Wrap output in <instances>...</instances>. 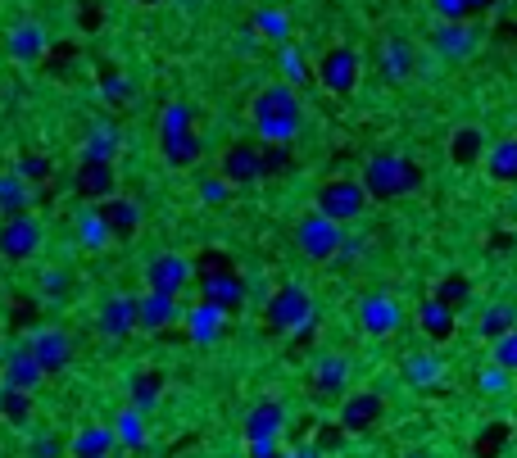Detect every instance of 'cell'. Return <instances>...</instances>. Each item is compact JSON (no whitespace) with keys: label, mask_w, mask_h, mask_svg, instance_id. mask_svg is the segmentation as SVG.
I'll return each instance as SVG.
<instances>
[{"label":"cell","mask_w":517,"mask_h":458,"mask_svg":"<svg viewBox=\"0 0 517 458\" xmlns=\"http://www.w3.org/2000/svg\"><path fill=\"white\" fill-rule=\"evenodd\" d=\"M46 46L50 41H46V28H41V23H14L10 28V55L23 59V64H28V59L37 64V59L46 55Z\"/></svg>","instance_id":"25"},{"label":"cell","mask_w":517,"mask_h":458,"mask_svg":"<svg viewBox=\"0 0 517 458\" xmlns=\"http://www.w3.org/2000/svg\"><path fill=\"white\" fill-rule=\"evenodd\" d=\"M481 46V32L472 28V23H440L436 32H431V50H436L440 59H472Z\"/></svg>","instance_id":"16"},{"label":"cell","mask_w":517,"mask_h":458,"mask_svg":"<svg viewBox=\"0 0 517 458\" xmlns=\"http://www.w3.org/2000/svg\"><path fill=\"white\" fill-rule=\"evenodd\" d=\"M223 182L227 186L264 182V146H254V141H232L227 155H223Z\"/></svg>","instance_id":"11"},{"label":"cell","mask_w":517,"mask_h":458,"mask_svg":"<svg viewBox=\"0 0 517 458\" xmlns=\"http://www.w3.org/2000/svg\"><path fill=\"white\" fill-rule=\"evenodd\" d=\"M504 449H508V422H490V427L477 436L472 454H477V458H499Z\"/></svg>","instance_id":"39"},{"label":"cell","mask_w":517,"mask_h":458,"mask_svg":"<svg viewBox=\"0 0 517 458\" xmlns=\"http://www.w3.org/2000/svg\"><path fill=\"white\" fill-rule=\"evenodd\" d=\"M359 182L368 186L372 200H381V205H391V200H404V195H413L422 186V168L413 164L409 155H372L368 164H363Z\"/></svg>","instance_id":"2"},{"label":"cell","mask_w":517,"mask_h":458,"mask_svg":"<svg viewBox=\"0 0 517 458\" xmlns=\"http://www.w3.org/2000/svg\"><path fill=\"white\" fill-rule=\"evenodd\" d=\"M177 322V300L173 295H155L146 291L141 295V332H164Z\"/></svg>","instance_id":"27"},{"label":"cell","mask_w":517,"mask_h":458,"mask_svg":"<svg viewBox=\"0 0 517 458\" xmlns=\"http://www.w3.org/2000/svg\"><path fill=\"white\" fill-rule=\"evenodd\" d=\"M368 186L359 182V177H327V182L318 186V214H327V218H336V223H354V218L368 209Z\"/></svg>","instance_id":"5"},{"label":"cell","mask_w":517,"mask_h":458,"mask_svg":"<svg viewBox=\"0 0 517 458\" xmlns=\"http://www.w3.org/2000/svg\"><path fill=\"white\" fill-rule=\"evenodd\" d=\"M196 286H200V300L214 304V309H223V313H236L245 304V277L241 273H218V277L196 282Z\"/></svg>","instance_id":"19"},{"label":"cell","mask_w":517,"mask_h":458,"mask_svg":"<svg viewBox=\"0 0 517 458\" xmlns=\"http://www.w3.org/2000/svg\"><path fill=\"white\" fill-rule=\"evenodd\" d=\"M186 132H196V109L191 105H168L164 109V123H159V141H168V137H186Z\"/></svg>","instance_id":"35"},{"label":"cell","mask_w":517,"mask_h":458,"mask_svg":"<svg viewBox=\"0 0 517 458\" xmlns=\"http://www.w3.org/2000/svg\"><path fill=\"white\" fill-rule=\"evenodd\" d=\"M345 381H350V359L345 354H318L313 359V395H322V400H345Z\"/></svg>","instance_id":"17"},{"label":"cell","mask_w":517,"mask_h":458,"mask_svg":"<svg viewBox=\"0 0 517 458\" xmlns=\"http://www.w3.org/2000/svg\"><path fill=\"white\" fill-rule=\"evenodd\" d=\"M46 173H50V159H41V155H23L19 159V177H28V182H41Z\"/></svg>","instance_id":"48"},{"label":"cell","mask_w":517,"mask_h":458,"mask_svg":"<svg viewBox=\"0 0 517 458\" xmlns=\"http://www.w3.org/2000/svg\"><path fill=\"white\" fill-rule=\"evenodd\" d=\"M73 191H78L82 200H91V205H105V200H114V195H118L114 164H105V159H82L78 173H73Z\"/></svg>","instance_id":"12"},{"label":"cell","mask_w":517,"mask_h":458,"mask_svg":"<svg viewBox=\"0 0 517 458\" xmlns=\"http://www.w3.org/2000/svg\"><path fill=\"white\" fill-rule=\"evenodd\" d=\"M191 264H196V282H209V277H218V273H236L227 250H200Z\"/></svg>","instance_id":"38"},{"label":"cell","mask_w":517,"mask_h":458,"mask_svg":"<svg viewBox=\"0 0 517 458\" xmlns=\"http://www.w3.org/2000/svg\"><path fill=\"white\" fill-rule=\"evenodd\" d=\"M250 118H254L259 137H264L268 146H291L300 123H304V105H300L291 82H268V87L254 91Z\"/></svg>","instance_id":"1"},{"label":"cell","mask_w":517,"mask_h":458,"mask_svg":"<svg viewBox=\"0 0 517 458\" xmlns=\"http://www.w3.org/2000/svg\"><path fill=\"white\" fill-rule=\"evenodd\" d=\"M295 245H300L304 259H313V264H327V259H336V254L345 250V232H341V223H336V218L309 209V214L295 223Z\"/></svg>","instance_id":"4"},{"label":"cell","mask_w":517,"mask_h":458,"mask_svg":"<svg viewBox=\"0 0 517 458\" xmlns=\"http://www.w3.org/2000/svg\"><path fill=\"white\" fill-rule=\"evenodd\" d=\"M82 159H105V164H114V132H91Z\"/></svg>","instance_id":"43"},{"label":"cell","mask_w":517,"mask_h":458,"mask_svg":"<svg viewBox=\"0 0 517 458\" xmlns=\"http://www.w3.org/2000/svg\"><path fill=\"white\" fill-rule=\"evenodd\" d=\"M345 436H350V431H345L341 422H327V427H318V440H313V445H318L322 454H327V449H341Z\"/></svg>","instance_id":"47"},{"label":"cell","mask_w":517,"mask_h":458,"mask_svg":"<svg viewBox=\"0 0 517 458\" xmlns=\"http://www.w3.org/2000/svg\"><path fill=\"white\" fill-rule=\"evenodd\" d=\"M100 218L109 223V232H114V241H127V236H137L141 227V205L137 200H127V195H114V200H105V205H96Z\"/></svg>","instance_id":"20"},{"label":"cell","mask_w":517,"mask_h":458,"mask_svg":"<svg viewBox=\"0 0 517 458\" xmlns=\"http://www.w3.org/2000/svg\"><path fill=\"white\" fill-rule=\"evenodd\" d=\"M200 195H205L209 205H223V200H227V182H205V186H200Z\"/></svg>","instance_id":"51"},{"label":"cell","mask_w":517,"mask_h":458,"mask_svg":"<svg viewBox=\"0 0 517 458\" xmlns=\"http://www.w3.org/2000/svg\"><path fill=\"white\" fill-rule=\"evenodd\" d=\"M32 458H64V440L55 436V431H46V436H37L32 440V449H28Z\"/></svg>","instance_id":"46"},{"label":"cell","mask_w":517,"mask_h":458,"mask_svg":"<svg viewBox=\"0 0 517 458\" xmlns=\"http://www.w3.org/2000/svg\"><path fill=\"white\" fill-rule=\"evenodd\" d=\"M454 318H459V313L449 309V304H440L436 295H427V300L418 304V327L431 341H449V336H454Z\"/></svg>","instance_id":"23"},{"label":"cell","mask_w":517,"mask_h":458,"mask_svg":"<svg viewBox=\"0 0 517 458\" xmlns=\"http://www.w3.org/2000/svg\"><path fill=\"white\" fill-rule=\"evenodd\" d=\"M440 372H445V368H440L436 354H409V359H404V381H409V386H418V390L436 386Z\"/></svg>","instance_id":"32"},{"label":"cell","mask_w":517,"mask_h":458,"mask_svg":"<svg viewBox=\"0 0 517 458\" xmlns=\"http://www.w3.org/2000/svg\"><path fill=\"white\" fill-rule=\"evenodd\" d=\"M41 295H46V300H64V295H69V286H73V277L64 273V268H50V273H41Z\"/></svg>","instance_id":"42"},{"label":"cell","mask_w":517,"mask_h":458,"mask_svg":"<svg viewBox=\"0 0 517 458\" xmlns=\"http://www.w3.org/2000/svg\"><path fill=\"white\" fill-rule=\"evenodd\" d=\"M486 150H490V141L481 137V127H459V132L449 137V159H454L459 168L486 164Z\"/></svg>","instance_id":"22"},{"label":"cell","mask_w":517,"mask_h":458,"mask_svg":"<svg viewBox=\"0 0 517 458\" xmlns=\"http://www.w3.org/2000/svg\"><path fill=\"white\" fill-rule=\"evenodd\" d=\"M137 5H146V10H155V5H164V0H137Z\"/></svg>","instance_id":"56"},{"label":"cell","mask_w":517,"mask_h":458,"mask_svg":"<svg viewBox=\"0 0 517 458\" xmlns=\"http://www.w3.org/2000/svg\"><path fill=\"white\" fill-rule=\"evenodd\" d=\"M28 350H32V359L41 363V372L55 377V372H64L73 363V336L69 332H37L28 341Z\"/></svg>","instance_id":"18"},{"label":"cell","mask_w":517,"mask_h":458,"mask_svg":"<svg viewBox=\"0 0 517 458\" xmlns=\"http://www.w3.org/2000/svg\"><path fill=\"white\" fill-rule=\"evenodd\" d=\"M513 327H517V309H513V304H486V309H481L477 332L486 336L490 345H495V341H504V336L513 332Z\"/></svg>","instance_id":"30"},{"label":"cell","mask_w":517,"mask_h":458,"mask_svg":"<svg viewBox=\"0 0 517 458\" xmlns=\"http://www.w3.org/2000/svg\"><path fill=\"white\" fill-rule=\"evenodd\" d=\"M431 295H436L440 304H449V309L459 313L463 304L472 300V282H468V277H463V273H445V277H440V282H436V291H431Z\"/></svg>","instance_id":"33"},{"label":"cell","mask_w":517,"mask_h":458,"mask_svg":"<svg viewBox=\"0 0 517 458\" xmlns=\"http://www.w3.org/2000/svg\"><path fill=\"white\" fill-rule=\"evenodd\" d=\"M118 445L114 427H82L78 436L69 440V458H109Z\"/></svg>","instance_id":"24"},{"label":"cell","mask_w":517,"mask_h":458,"mask_svg":"<svg viewBox=\"0 0 517 458\" xmlns=\"http://www.w3.org/2000/svg\"><path fill=\"white\" fill-rule=\"evenodd\" d=\"M286 427V409L282 400H273V395H259V400L250 404V413H245V445H277V436H282Z\"/></svg>","instance_id":"9"},{"label":"cell","mask_w":517,"mask_h":458,"mask_svg":"<svg viewBox=\"0 0 517 458\" xmlns=\"http://www.w3.org/2000/svg\"><path fill=\"white\" fill-rule=\"evenodd\" d=\"M291 168V146H264V177H277Z\"/></svg>","instance_id":"45"},{"label":"cell","mask_w":517,"mask_h":458,"mask_svg":"<svg viewBox=\"0 0 517 458\" xmlns=\"http://www.w3.org/2000/svg\"><path fill=\"white\" fill-rule=\"evenodd\" d=\"M313 73H318L322 91H332V96H350V91L359 87V78H363V59H359V50L354 46H327Z\"/></svg>","instance_id":"6"},{"label":"cell","mask_w":517,"mask_h":458,"mask_svg":"<svg viewBox=\"0 0 517 458\" xmlns=\"http://www.w3.org/2000/svg\"><path fill=\"white\" fill-rule=\"evenodd\" d=\"M259 28H264L268 37L286 41V32H291V23H286V14H273V10H264V14H259Z\"/></svg>","instance_id":"49"},{"label":"cell","mask_w":517,"mask_h":458,"mask_svg":"<svg viewBox=\"0 0 517 458\" xmlns=\"http://www.w3.org/2000/svg\"><path fill=\"white\" fill-rule=\"evenodd\" d=\"M490 363H495V368H504V372H517V327L504 336V341L490 345Z\"/></svg>","instance_id":"41"},{"label":"cell","mask_w":517,"mask_h":458,"mask_svg":"<svg viewBox=\"0 0 517 458\" xmlns=\"http://www.w3.org/2000/svg\"><path fill=\"white\" fill-rule=\"evenodd\" d=\"M250 458H291V454H286L282 445H254V449H250Z\"/></svg>","instance_id":"52"},{"label":"cell","mask_w":517,"mask_h":458,"mask_svg":"<svg viewBox=\"0 0 517 458\" xmlns=\"http://www.w3.org/2000/svg\"><path fill=\"white\" fill-rule=\"evenodd\" d=\"M264 322L273 336H286V332H304L313 322V295L304 291L300 282H286L282 291H273V300L264 304Z\"/></svg>","instance_id":"3"},{"label":"cell","mask_w":517,"mask_h":458,"mask_svg":"<svg viewBox=\"0 0 517 458\" xmlns=\"http://www.w3.org/2000/svg\"><path fill=\"white\" fill-rule=\"evenodd\" d=\"M0 214H28V182L23 177H0Z\"/></svg>","instance_id":"36"},{"label":"cell","mask_w":517,"mask_h":458,"mask_svg":"<svg viewBox=\"0 0 517 458\" xmlns=\"http://www.w3.org/2000/svg\"><path fill=\"white\" fill-rule=\"evenodd\" d=\"M191 282H196V264H191L186 254H159L146 268V291H155V295H173L177 300Z\"/></svg>","instance_id":"8"},{"label":"cell","mask_w":517,"mask_h":458,"mask_svg":"<svg viewBox=\"0 0 517 458\" xmlns=\"http://www.w3.org/2000/svg\"><path fill=\"white\" fill-rule=\"evenodd\" d=\"M377 64H381V78L391 82V87H404L418 73V50H413L409 37H386L377 50Z\"/></svg>","instance_id":"15"},{"label":"cell","mask_w":517,"mask_h":458,"mask_svg":"<svg viewBox=\"0 0 517 458\" xmlns=\"http://www.w3.org/2000/svg\"><path fill=\"white\" fill-rule=\"evenodd\" d=\"M508 386V372L504 368H495V363H490L486 372H481V390H504Z\"/></svg>","instance_id":"50"},{"label":"cell","mask_w":517,"mask_h":458,"mask_svg":"<svg viewBox=\"0 0 517 458\" xmlns=\"http://www.w3.org/2000/svg\"><path fill=\"white\" fill-rule=\"evenodd\" d=\"M404 458H436V454H427V449H409Z\"/></svg>","instance_id":"55"},{"label":"cell","mask_w":517,"mask_h":458,"mask_svg":"<svg viewBox=\"0 0 517 458\" xmlns=\"http://www.w3.org/2000/svg\"><path fill=\"white\" fill-rule=\"evenodd\" d=\"M127 395H132V409H155L159 400H164V372L159 368H146V372H137V377L127 381Z\"/></svg>","instance_id":"28"},{"label":"cell","mask_w":517,"mask_h":458,"mask_svg":"<svg viewBox=\"0 0 517 458\" xmlns=\"http://www.w3.org/2000/svg\"><path fill=\"white\" fill-rule=\"evenodd\" d=\"M164 146V164L168 168H191L200 155H205V146H200V132H186V137H168L159 141Z\"/></svg>","instance_id":"31"},{"label":"cell","mask_w":517,"mask_h":458,"mask_svg":"<svg viewBox=\"0 0 517 458\" xmlns=\"http://www.w3.org/2000/svg\"><path fill=\"white\" fill-rule=\"evenodd\" d=\"M381 418H386V400H381L377 390H354V395L341 400V418L336 422H341L350 436H363V431H372Z\"/></svg>","instance_id":"13"},{"label":"cell","mask_w":517,"mask_h":458,"mask_svg":"<svg viewBox=\"0 0 517 458\" xmlns=\"http://www.w3.org/2000/svg\"><path fill=\"white\" fill-rule=\"evenodd\" d=\"M354 313H359V327L368 336H395L404 327V309L386 291H368Z\"/></svg>","instance_id":"10"},{"label":"cell","mask_w":517,"mask_h":458,"mask_svg":"<svg viewBox=\"0 0 517 458\" xmlns=\"http://www.w3.org/2000/svg\"><path fill=\"white\" fill-rule=\"evenodd\" d=\"M291 458H322V449H318V445H309V449H295Z\"/></svg>","instance_id":"54"},{"label":"cell","mask_w":517,"mask_h":458,"mask_svg":"<svg viewBox=\"0 0 517 458\" xmlns=\"http://www.w3.org/2000/svg\"><path fill=\"white\" fill-rule=\"evenodd\" d=\"M41 381H46V372H41V363L32 359V350H19V354H10V363H5V386L10 390H37Z\"/></svg>","instance_id":"26"},{"label":"cell","mask_w":517,"mask_h":458,"mask_svg":"<svg viewBox=\"0 0 517 458\" xmlns=\"http://www.w3.org/2000/svg\"><path fill=\"white\" fill-rule=\"evenodd\" d=\"M486 173L499 186H517V137H499L486 150Z\"/></svg>","instance_id":"21"},{"label":"cell","mask_w":517,"mask_h":458,"mask_svg":"<svg viewBox=\"0 0 517 458\" xmlns=\"http://www.w3.org/2000/svg\"><path fill=\"white\" fill-rule=\"evenodd\" d=\"M223 318H227L223 309H214V304H205V300H200L196 309L186 313V327H191V341H200V345H205V341H218V336H223Z\"/></svg>","instance_id":"29"},{"label":"cell","mask_w":517,"mask_h":458,"mask_svg":"<svg viewBox=\"0 0 517 458\" xmlns=\"http://www.w3.org/2000/svg\"><path fill=\"white\" fill-rule=\"evenodd\" d=\"M440 14V23H472V10H468V0H431Z\"/></svg>","instance_id":"44"},{"label":"cell","mask_w":517,"mask_h":458,"mask_svg":"<svg viewBox=\"0 0 517 458\" xmlns=\"http://www.w3.org/2000/svg\"><path fill=\"white\" fill-rule=\"evenodd\" d=\"M495 5H499V0H468V10H472V14H490Z\"/></svg>","instance_id":"53"},{"label":"cell","mask_w":517,"mask_h":458,"mask_svg":"<svg viewBox=\"0 0 517 458\" xmlns=\"http://www.w3.org/2000/svg\"><path fill=\"white\" fill-rule=\"evenodd\" d=\"M114 436H118V445H132V449H141L146 445V418H141V409H123L114 422Z\"/></svg>","instance_id":"34"},{"label":"cell","mask_w":517,"mask_h":458,"mask_svg":"<svg viewBox=\"0 0 517 458\" xmlns=\"http://www.w3.org/2000/svg\"><path fill=\"white\" fill-rule=\"evenodd\" d=\"M37 250H41V223L32 214H14V218L0 223V259L28 264Z\"/></svg>","instance_id":"7"},{"label":"cell","mask_w":517,"mask_h":458,"mask_svg":"<svg viewBox=\"0 0 517 458\" xmlns=\"http://www.w3.org/2000/svg\"><path fill=\"white\" fill-rule=\"evenodd\" d=\"M96 327L105 336H114V341L141 332V295H114V300H105V304H100Z\"/></svg>","instance_id":"14"},{"label":"cell","mask_w":517,"mask_h":458,"mask_svg":"<svg viewBox=\"0 0 517 458\" xmlns=\"http://www.w3.org/2000/svg\"><path fill=\"white\" fill-rule=\"evenodd\" d=\"M78 232H82V245H91V250H100L105 241H114V232H109V223L100 218V209H87V214L78 218Z\"/></svg>","instance_id":"40"},{"label":"cell","mask_w":517,"mask_h":458,"mask_svg":"<svg viewBox=\"0 0 517 458\" xmlns=\"http://www.w3.org/2000/svg\"><path fill=\"white\" fill-rule=\"evenodd\" d=\"M0 418L14 422V427H28L32 418V400H28V390H0Z\"/></svg>","instance_id":"37"}]
</instances>
